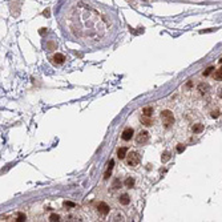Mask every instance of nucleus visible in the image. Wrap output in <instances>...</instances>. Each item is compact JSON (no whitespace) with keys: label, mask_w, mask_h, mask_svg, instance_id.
Here are the masks:
<instances>
[{"label":"nucleus","mask_w":222,"mask_h":222,"mask_svg":"<svg viewBox=\"0 0 222 222\" xmlns=\"http://www.w3.org/2000/svg\"><path fill=\"white\" fill-rule=\"evenodd\" d=\"M161 120H162V124L165 125V128H170L174 124V116L170 110H162L161 112Z\"/></svg>","instance_id":"nucleus-1"},{"label":"nucleus","mask_w":222,"mask_h":222,"mask_svg":"<svg viewBox=\"0 0 222 222\" xmlns=\"http://www.w3.org/2000/svg\"><path fill=\"white\" fill-rule=\"evenodd\" d=\"M140 154L137 152H132L130 154H128V160H126V162H128L129 166H137L140 164Z\"/></svg>","instance_id":"nucleus-2"},{"label":"nucleus","mask_w":222,"mask_h":222,"mask_svg":"<svg viewBox=\"0 0 222 222\" xmlns=\"http://www.w3.org/2000/svg\"><path fill=\"white\" fill-rule=\"evenodd\" d=\"M148 140H149V133H148L146 130L140 132V133L137 135V137H136V142H137L138 145H144V144H146Z\"/></svg>","instance_id":"nucleus-3"},{"label":"nucleus","mask_w":222,"mask_h":222,"mask_svg":"<svg viewBox=\"0 0 222 222\" xmlns=\"http://www.w3.org/2000/svg\"><path fill=\"white\" fill-rule=\"evenodd\" d=\"M133 133H135V132H133V129H132V128H126L125 130L122 132L121 138H122V140H125V141H129L132 137H133Z\"/></svg>","instance_id":"nucleus-4"},{"label":"nucleus","mask_w":222,"mask_h":222,"mask_svg":"<svg viewBox=\"0 0 222 222\" xmlns=\"http://www.w3.org/2000/svg\"><path fill=\"white\" fill-rule=\"evenodd\" d=\"M97 209H99V212H100L103 216H106V214L109 213V206H108L105 202L99 203V207H97Z\"/></svg>","instance_id":"nucleus-5"},{"label":"nucleus","mask_w":222,"mask_h":222,"mask_svg":"<svg viewBox=\"0 0 222 222\" xmlns=\"http://www.w3.org/2000/svg\"><path fill=\"white\" fill-rule=\"evenodd\" d=\"M198 91H200L202 94H206L207 92L210 91V85L209 84H205V83H203V84H200V85H198Z\"/></svg>","instance_id":"nucleus-6"},{"label":"nucleus","mask_w":222,"mask_h":222,"mask_svg":"<svg viewBox=\"0 0 222 222\" xmlns=\"http://www.w3.org/2000/svg\"><path fill=\"white\" fill-rule=\"evenodd\" d=\"M64 60H65V57H64V55H61V53H56V55L53 56V61L56 64H63Z\"/></svg>","instance_id":"nucleus-7"},{"label":"nucleus","mask_w":222,"mask_h":222,"mask_svg":"<svg viewBox=\"0 0 222 222\" xmlns=\"http://www.w3.org/2000/svg\"><path fill=\"white\" fill-rule=\"evenodd\" d=\"M141 122H142L144 125H146V126H150L152 124H153V120L150 119L149 116H142L141 117Z\"/></svg>","instance_id":"nucleus-8"},{"label":"nucleus","mask_w":222,"mask_h":222,"mask_svg":"<svg viewBox=\"0 0 222 222\" xmlns=\"http://www.w3.org/2000/svg\"><path fill=\"white\" fill-rule=\"evenodd\" d=\"M126 152H128V149H126L125 146L120 148V149L117 150V156H119V158H125V157H126Z\"/></svg>","instance_id":"nucleus-9"},{"label":"nucleus","mask_w":222,"mask_h":222,"mask_svg":"<svg viewBox=\"0 0 222 222\" xmlns=\"http://www.w3.org/2000/svg\"><path fill=\"white\" fill-rule=\"evenodd\" d=\"M119 200H120V203H122V205H128V203L130 202V198H129L128 194H122Z\"/></svg>","instance_id":"nucleus-10"},{"label":"nucleus","mask_w":222,"mask_h":222,"mask_svg":"<svg viewBox=\"0 0 222 222\" xmlns=\"http://www.w3.org/2000/svg\"><path fill=\"white\" fill-rule=\"evenodd\" d=\"M191 130H193L194 133H201V132L203 130V125L202 124H194L193 128H191Z\"/></svg>","instance_id":"nucleus-11"},{"label":"nucleus","mask_w":222,"mask_h":222,"mask_svg":"<svg viewBox=\"0 0 222 222\" xmlns=\"http://www.w3.org/2000/svg\"><path fill=\"white\" fill-rule=\"evenodd\" d=\"M142 113H144V116H152V113H153V108L152 106H145L144 109H142Z\"/></svg>","instance_id":"nucleus-12"},{"label":"nucleus","mask_w":222,"mask_h":222,"mask_svg":"<svg viewBox=\"0 0 222 222\" xmlns=\"http://www.w3.org/2000/svg\"><path fill=\"white\" fill-rule=\"evenodd\" d=\"M125 186L126 188H133V186H135V180L132 178V177H128V178L125 180Z\"/></svg>","instance_id":"nucleus-13"},{"label":"nucleus","mask_w":222,"mask_h":222,"mask_svg":"<svg viewBox=\"0 0 222 222\" xmlns=\"http://www.w3.org/2000/svg\"><path fill=\"white\" fill-rule=\"evenodd\" d=\"M214 78H216V80H219V81H222V68H219L218 71H216Z\"/></svg>","instance_id":"nucleus-14"},{"label":"nucleus","mask_w":222,"mask_h":222,"mask_svg":"<svg viewBox=\"0 0 222 222\" xmlns=\"http://www.w3.org/2000/svg\"><path fill=\"white\" fill-rule=\"evenodd\" d=\"M161 160H162V162L169 161V160H170V153H169V152H165V153L162 154V157H161Z\"/></svg>","instance_id":"nucleus-15"},{"label":"nucleus","mask_w":222,"mask_h":222,"mask_svg":"<svg viewBox=\"0 0 222 222\" xmlns=\"http://www.w3.org/2000/svg\"><path fill=\"white\" fill-rule=\"evenodd\" d=\"M120 186H121V182H120L119 180H116V181L113 182V189H119Z\"/></svg>","instance_id":"nucleus-16"},{"label":"nucleus","mask_w":222,"mask_h":222,"mask_svg":"<svg viewBox=\"0 0 222 222\" xmlns=\"http://www.w3.org/2000/svg\"><path fill=\"white\" fill-rule=\"evenodd\" d=\"M49 219H51V221H59V219H60V217L57 216V214H52V216L49 217Z\"/></svg>","instance_id":"nucleus-17"},{"label":"nucleus","mask_w":222,"mask_h":222,"mask_svg":"<svg viewBox=\"0 0 222 222\" xmlns=\"http://www.w3.org/2000/svg\"><path fill=\"white\" fill-rule=\"evenodd\" d=\"M218 116H219V110H213V112H212V117H213V119H217Z\"/></svg>","instance_id":"nucleus-18"},{"label":"nucleus","mask_w":222,"mask_h":222,"mask_svg":"<svg viewBox=\"0 0 222 222\" xmlns=\"http://www.w3.org/2000/svg\"><path fill=\"white\" fill-rule=\"evenodd\" d=\"M16 221H25V216L23 213H20L19 216H17V219H16Z\"/></svg>","instance_id":"nucleus-19"},{"label":"nucleus","mask_w":222,"mask_h":222,"mask_svg":"<svg viewBox=\"0 0 222 222\" xmlns=\"http://www.w3.org/2000/svg\"><path fill=\"white\" fill-rule=\"evenodd\" d=\"M184 150H185V146H184V145H181V144H180L178 146H177V152H178V153H182Z\"/></svg>","instance_id":"nucleus-20"},{"label":"nucleus","mask_w":222,"mask_h":222,"mask_svg":"<svg viewBox=\"0 0 222 222\" xmlns=\"http://www.w3.org/2000/svg\"><path fill=\"white\" fill-rule=\"evenodd\" d=\"M213 71V68H207L206 71H205V72H203V76H209L210 75V72H212Z\"/></svg>","instance_id":"nucleus-21"},{"label":"nucleus","mask_w":222,"mask_h":222,"mask_svg":"<svg viewBox=\"0 0 222 222\" xmlns=\"http://www.w3.org/2000/svg\"><path fill=\"white\" fill-rule=\"evenodd\" d=\"M64 206H75V203H72V202H64Z\"/></svg>","instance_id":"nucleus-22"},{"label":"nucleus","mask_w":222,"mask_h":222,"mask_svg":"<svg viewBox=\"0 0 222 222\" xmlns=\"http://www.w3.org/2000/svg\"><path fill=\"white\" fill-rule=\"evenodd\" d=\"M218 92H219V93H218V96H219V97H222V88H219V89H218Z\"/></svg>","instance_id":"nucleus-23"},{"label":"nucleus","mask_w":222,"mask_h":222,"mask_svg":"<svg viewBox=\"0 0 222 222\" xmlns=\"http://www.w3.org/2000/svg\"><path fill=\"white\" fill-rule=\"evenodd\" d=\"M44 15H45V16H49V11H44Z\"/></svg>","instance_id":"nucleus-24"},{"label":"nucleus","mask_w":222,"mask_h":222,"mask_svg":"<svg viewBox=\"0 0 222 222\" xmlns=\"http://www.w3.org/2000/svg\"><path fill=\"white\" fill-rule=\"evenodd\" d=\"M219 63H222V59H221V60H219Z\"/></svg>","instance_id":"nucleus-25"}]
</instances>
